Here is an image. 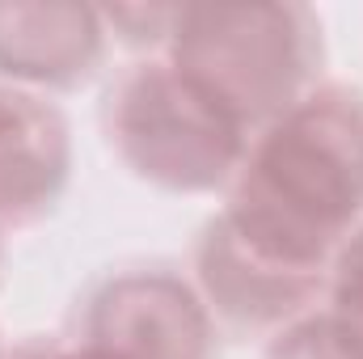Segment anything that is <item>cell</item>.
I'll use <instances>...</instances> for the list:
<instances>
[{
    "label": "cell",
    "mask_w": 363,
    "mask_h": 359,
    "mask_svg": "<svg viewBox=\"0 0 363 359\" xmlns=\"http://www.w3.org/2000/svg\"><path fill=\"white\" fill-rule=\"evenodd\" d=\"M250 237L330 270L363 224V89L321 81L267 123L228 186L224 207Z\"/></svg>",
    "instance_id": "obj_1"
},
{
    "label": "cell",
    "mask_w": 363,
    "mask_h": 359,
    "mask_svg": "<svg viewBox=\"0 0 363 359\" xmlns=\"http://www.w3.org/2000/svg\"><path fill=\"white\" fill-rule=\"evenodd\" d=\"M165 60L258 136L321 85L325 30L308 4H178Z\"/></svg>",
    "instance_id": "obj_2"
},
{
    "label": "cell",
    "mask_w": 363,
    "mask_h": 359,
    "mask_svg": "<svg viewBox=\"0 0 363 359\" xmlns=\"http://www.w3.org/2000/svg\"><path fill=\"white\" fill-rule=\"evenodd\" d=\"M101 123L114 157L165 194L228 190L254 140L165 55L118 72L106 93Z\"/></svg>",
    "instance_id": "obj_3"
},
{
    "label": "cell",
    "mask_w": 363,
    "mask_h": 359,
    "mask_svg": "<svg viewBox=\"0 0 363 359\" xmlns=\"http://www.w3.org/2000/svg\"><path fill=\"white\" fill-rule=\"evenodd\" d=\"M81 347L93 359H216V313L190 279L144 267L110 275L85 304Z\"/></svg>",
    "instance_id": "obj_4"
},
{
    "label": "cell",
    "mask_w": 363,
    "mask_h": 359,
    "mask_svg": "<svg viewBox=\"0 0 363 359\" xmlns=\"http://www.w3.org/2000/svg\"><path fill=\"white\" fill-rule=\"evenodd\" d=\"M330 270L296 263L250 237L228 211H216L194 250V287L207 309L241 330H283L313 313L325 296Z\"/></svg>",
    "instance_id": "obj_5"
},
{
    "label": "cell",
    "mask_w": 363,
    "mask_h": 359,
    "mask_svg": "<svg viewBox=\"0 0 363 359\" xmlns=\"http://www.w3.org/2000/svg\"><path fill=\"white\" fill-rule=\"evenodd\" d=\"M101 9L77 0H0V77L13 89L55 93L85 85L106 60Z\"/></svg>",
    "instance_id": "obj_6"
},
{
    "label": "cell",
    "mask_w": 363,
    "mask_h": 359,
    "mask_svg": "<svg viewBox=\"0 0 363 359\" xmlns=\"http://www.w3.org/2000/svg\"><path fill=\"white\" fill-rule=\"evenodd\" d=\"M72 182V127L43 97L0 89V228H26L55 211Z\"/></svg>",
    "instance_id": "obj_7"
},
{
    "label": "cell",
    "mask_w": 363,
    "mask_h": 359,
    "mask_svg": "<svg viewBox=\"0 0 363 359\" xmlns=\"http://www.w3.org/2000/svg\"><path fill=\"white\" fill-rule=\"evenodd\" d=\"M267 359H363V347L317 304L271 334Z\"/></svg>",
    "instance_id": "obj_8"
},
{
    "label": "cell",
    "mask_w": 363,
    "mask_h": 359,
    "mask_svg": "<svg viewBox=\"0 0 363 359\" xmlns=\"http://www.w3.org/2000/svg\"><path fill=\"white\" fill-rule=\"evenodd\" d=\"M321 300H325L321 309L363 347V224L334 250Z\"/></svg>",
    "instance_id": "obj_9"
},
{
    "label": "cell",
    "mask_w": 363,
    "mask_h": 359,
    "mask_svg": "<svg viewBox=\"0 0 363 359\" xmlns=\"http://www.w3.org/2000/svg\"><path fill=\"white\" fill-rule=\"evenodd\" d=\"M174 13H178V4H106L101 21H106V34L114 30L127 47H140V51L161 47L165 51Z\"/></svg>",
    "instance_id": "obj_10"
},
{
    "label": "cell",
    "mask_w": 363,
    "mask_h": 359,
    "mask_svg": "<svg viewBox=\"0 0 363 359\" xmlns=\"http://www.w3.org/2000/svg\"><path fill=\"white\" fill-rule=\"evenodd\" d=\"M17 359H93L81 343H72V347H30V351H21Z\"/></svg>",
    "instance_id": "obj_11"
},
{
    "label": "cell",
    "mask_w": 363,
    "mask_h": 359,
    "mask_svg": "<svg viewBox=\"0 0 363 359\" xmlns=\"http://www.w3.org/2000/svg\"><path fill=\"white\" fill-rule=\"evenodd\" d=\"M0 263H4V245H0Z\"/></svg>",
    "instance_id": "obj_12"
},
{
    "label": "cell",
    "mask_w": 363,
    "mask_h": 359,
    "mask_svg": "<svg viewBox=\"0 0 363 359\" xmlns=\"http://www.w3.org/2000/svg\"><path fill=\"white\" fill-rule=\"evenodd\" d=\"M0 359H4V355H0Z\"/></svg>",
    "instance_id": "obj_13"
}]
</instances>
